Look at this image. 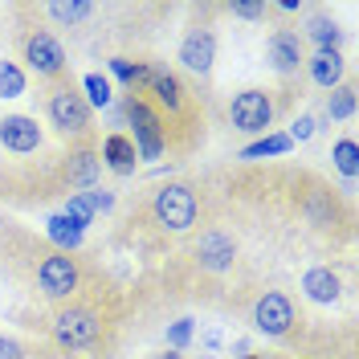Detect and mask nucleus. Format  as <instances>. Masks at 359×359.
Returning a JSON list of instances; mask_svg holds the SVG:
<instances>
[{
	"mask_svg": "<svg viewBox=\"0 0 359 359\" xmlns=\"http://www.w3.org/2000/svg\"><path fill=\"white\" fill-rule=\"evenodd\" d=\"M45 118L49 127L66 139H86L90 135V102L74 82H53L45 94Z\"/></svg>",
	"mask_w": 359,
	"mask_h": 359,
	"instance_id": "f257e3e1",
	"label": "nucleus"
},
{
	"mask_svg": "<svg viewBox=\"0 0 359 359\" xmlns=\"http://www.w3.org/2000/svg\"><path fill=\"white\" fill-rule=\"evenodd\" d=\"M102 335H107V323L90 306H62L53 314V343L62 351H90L102 343Z\"/></svg>",
	"mask_w": 359,
	"mask_h": 359,
	"instance_id": "f03ea898",
	"label": "nucleus"
},
{
	"mask_svg": "<svg viewBox=\"0 0 359 359\" xmlns=\"http://www.w3.org/2000/svg\"><path fill=\"white\" fill-rule=\"evenodd\" d=\"M123 114L131 118V143L139 159H159L163 156V147H168V127H163V118L159 111L147 102V98H139V94H127L123 98Z\"/></svg>",
	"mask_w": 359,
	"mask_h": 359,
	"instance_id": "7ed1b4c3",
	"label": "nucleus"
},
{
	"mask_svg": "<svg viewBox=\"0 0 359 359\" xmlns=\"http://www.w3.org/2000/svg\"><path fill=\"white\" fill-rule=\"evenodd\" d=\"M151 217L168 233H188L201 217V201H196V192L188 184H163L151 196Z\"/></svg>",
	"mask_w": 359,
	"mask_h": 359,
	"instance_id": "20e7f679",
	"label": "nucleus"
},
{
	"mask_svg": "<svg viewBox=\"0 0 359 359\" xmlns=\"http://www.w3.org/2000/svg\"><path fill=\"white\" fill-rule=\"evenodd\" d=\"M21 62L37 78H49V82H66V49L62 41L53 37V33H45V29H33V33H25L21 37Z\"/></svg>",
	"mask_w": 359,
	"mask_h": 359,
	"instance_id": "39448f33",
	"label": "nucleus"
},
{
	"mask_svg": "<svg viewBox=\"0 0 359 359\" xmlns=\"http://www.w3.org/2000/svg\"><path fill=\"white\" fill-rule=\"evenodd\" d=\"M253 331L266 339H286L298 323V311H294V298L286 290H266L257 302H253Z\"/></svg>",
	"mask_w": 359,
	"mask_h": 359,
	"instance_id": "423d86ee",
	"label": "nucleus"
},
{
	"mask_svg": "<svg viewBox=\"0 0 359 359\" xmlns=\"http://www.w3.org/2000/svg\"><path fill=\"white\" fill-rule=\"evenodd\" d=\"M82 286V269L78 262L69 257V253H45L41 266H37V290L45 298H53V302H62V298H74Z\"/></svg>",
	"mask_w": 359,
	"mask_h": 359,
	"instance_id": "0eeeda50",
	"label": "nucleus"
},
{
	"mask_svg": "<svg viewBox=\"0 0 359 359\" xmlns=\"http://www.w3.org/2000/svg\"><path fill=\"white\" fill-rule=\"evenodd\" d=\"M229 123H233V131L266 135V127L273 123V98L257 86L233 94V102H229Z\"/></svg>",
	"mask_w": 359,
	"mask_h": 359,
	"instance_id": "6e6552de",
	"label": "nucleus"
},
{
	"mask_svg": "<svg viewBox=\"0 0 359 359\" xmlns=\"http://www.w3.org/2000/svg\"><path fill=\"white\" fill-rule=\"evenodd\" d=\"M143 90H147L168 114H184L188 111V90H184V82H180L168 66H159V62H147V86Z\"/></svg>",
	"mask_w": 359,
	"mask_h": 359,
	"instance_id": "1a4fd4ad",
	"label": "nucleus"
},
{
	"mask_svg": "<svg viewBox=\"0 0 359 359\" xmlns=\"http://www.w3.org/2000/svg\"><path fill=\"white\" fill-rule=\"evenodd\" d=\"M196 266L208 269V273H224V269H233L237 262V241L224 233V229H208L201 233V241H196Z\"/></svg>",
	"mask_w": 359,
	"mask_h": 359,
	"instance_id": "9d476101",
	"label": "nucleus"
},
{
	"mask_svg": "<svg viewBox=\"0 0 359 359\" xmlns=\"http://www.w3.org/2000/svg\"><path fill=\"white\" fill-rule=\"evenodd\" d=\"M266 62L282 78H290V74H298V69L306 66V53H302V37L294 33V29H273L266 41Z\"/></svg>",
	"mask_w": 359,
	"mask_h": 359,
	"instance_id": "9b49d317",
	"label": "nucleus"
},
{
	"mask_svg": "<svg viewBox=\"0 0 359 359\" xmlns=\"http://www.w3.org/2000/svg\"><path fill=\"white\" fill-rule=\"evenodd\" d=\"M176 57L188 74H201L204 78V74L212 69V62H217V37H212V29H192V33H184Z\"/></svg>",
	"mask_w": 359,
	"mask_h": 359,
	"instance_id": "f8f14e48",
	"label": "nucleus"
},
{
	"mask_svg": "<svg viewBox=\"0 0 359 359\" xmlns=\"http://www.w3.org/2000/svg\"><path fill=\"white\" fill-rule=\"evenodd\" d=\"M0 147L13 151V156L37 151V147H41V127H37V118H29V114H4V118H0Z\"/></svg>",
	"mask_w": 359,
	"mask_h": 359,
	"instance_id": "ddd939ff",
	"label": "nucleus"
},
{
	"mask_svg": "<svg viewBox=\"0 0 359 359\" xmlns=\"http://www.w3.org/2000/svg\"><path fill=\"white\" fill-rule=\"evenodd\" d=\"M98 176H102V159H98V151L90 147V143H82V147H74L66 159V184L69 188H98Z\"/></svg>",
	"mask_w": 359,
	"mask_h": 359,
	"instance_id": "4468645a",
	"label": "nucleus"
},
{
	"mask_svg": "<svg viewBox=\"0 0 359 359\" xmlns=\"http://www.w3.org/2000/svg\"><path fill=\"white\" fill-rule=\"evenodd\" d=\"M98 159L111 168L114 176H135V168H139V151H135V143H131V135H123V131H114L102 139V151H98Z\"/></svg>",
	"mask_w": 359,
	"mask_h": 359,
	"instance_id": "2eb2a0df",
	"label": "nucleus"
},
{
	"mask_svg": "<svg viewBox=\"0 0 359 359\" xmlns=\"http://www.w3.org/2000/svg\"><path fill=\"white\" fill-rule=\"evenodd\" d=\"M302 294L318 306H331V302L343 298V282H339V273L331 266H314L302 273Z\"/></svg>",
	"mask_w": 359,
	"mask_h": 359,
	"instance_id": "dca6fc26",
	"label": "nucleus"
},
{
	"mask_svg": "<svg viewBox=\"0 0 359 359\" xmlns=\"http://www.w3.org/2000/svg\"><path fill=\"white\" fill-rule=\"evenodd\" d=\"M306 69H311V82L323 90H335L339 82H343V69H347V62H343V53L339 49H314L311 57H306Z\"/></svg>",
	"mask_w": 359,
	"mask_h": 359,
	"instance_id": "f3484780",
	"label": "nucleus"
},
{
	"mask_svg": "<svg viewBox=\"0 0 359 359\" xmlns=\"http://www.w3.org/2000/svg\"><path fill=\"white\" fill-rule=\"evenodd\" d=\"M45 233H49V241L57 245V253H74V249L82 245V237H86V229L74 224L66 212H53V217L45 221Z\"/></svg>",
	"mask_w": 359,
	"mask_h": 359,
	"instance_id": "a211bd4d",
	"label": "nucleus"
},
{
	"mask_svg": "<svg viewBox=\"0 0 359 359\" xmlns=\"http://www.w3.org/2000/svg\"><path fill=\"white\" fill-rule=\"evenodd\" d=\"M355 107H359V94L351 82H339L331 90V98H327V118L331 123H347V118H355Z\"/></svg>",
	"mask_w": 359,
	"mask_h": 359,
	"instance_id": "6ab92c4d",
	"label": "nucleus"
},
{
	"mask_svg": "<svg viewBox=\"0 0 359 359\" xmlns=\"http://www.w3.org/2000/svg\"><path fill=\"white\" fill-rule=\"evenodd\" d=\"M294 143H290V135L286 131H269L262 135L257 143H249V147H241V159H269V156H286Z\"/></svg>",
	"mask_w": 359,
	"mask_h": 359,
	"instance_id": "aec40b11",
	"label": "nucleus"
},
{
	"mask_svg": "<svg viewBox=\"0 0 359 359\" xmlns=\"http://www.w3.org/2000/svg\"><path fill=\"white\" fill-rule=\"evenodd\" d=\"M45 13L57 25H82L86 17H94V4L90 0H53V4H45Z\"/></svg>",
	"mask_w": 359,
	"mask_h": 359,
	"instance_id": "412c9836",
	"label": "nucleus"
},
{
	"mask_svg": "<svg viewBox=\"0 0 359 359\" xmlns=\"http://www.w3.org/2000/svg\"><path fill=\"white\" fill-rule=\"evenodd\" d=\"M25 90H29V78H25V69L17 62H8V57H0V98L8 102V98H21Z\"/></svg>",
	"mask_w": 359,
	"mask_h": 359,
	"instance_id": "4be33fe9",
	"label": "nucleus"
},
{
	"mask_svg": "<svg viewBox=\"0 0 359 359\" xmlns=\"http://www.w3.org/2000/svg\"><path fill=\"white\" fill-rule=\"evenodd\" d=\"M111 74L118 82H127V90H143L147 86V62H131V57H111Z\"/></svg>",
	"mask_w": 359,
	"mask_h": 359,
	"instance_id": "5701e85b",
	"label": "nucleus"
},
{
	"mask_svg": "<svg viewBox=\"0 0 359 359\" xmlns=\"http://www.w3.org/2000/svg\"><path fill=\"white\" fill-rule=\"evenodd\" d=\"M306 37H311L318 49H339V41H343V29H339L331 17H311V25H306Z\"/></svg>",
	"mask_w": 359,
	"mask_h": 359,
	"instance_id": "b1692460",
	"label": "nucleus"
},
{
	"mask_svg": "<svg viewBox=\"0 0 359 359\" xmlns=\"http://www.w3.org/2000/svg\"><path fill=\"white\" fill-rule=\"evenodd\" d=\"M331 159H335V168H339V176H343V180H355V172H359V147H355V139H351V135H343V139L335 143Z\"/></svg>",
	"mask_w": 359,
	"mask_h": 359,
	"instance_id": "393cba45",
	"label": "nucleus"
},
{
	"mask_svg": "<svg viewBox=\"0 0 359 359\" xmlns=\"http://www.w3.org/2000/svg\"><path fill=\"white\" fill-rule=\"evenodd\" d=\"M82 98H86L90 107H111V98H114L111 78H102V74H86V78H82Z\"/></svg>",
	"mask_w": 359,
	"mask_h": 359,
	"instance_id": "a878e982",
	"label": "nucleus"
},
{
	"mask_svg": "<svg viewBox=\"0 0 359 359\" xmlns=\"http://www.w3.org/2000/svg\"><path fill=\"white\" fill-rule=\"evenodd\" d=\"M62 212H66L74 224H82V229H90V224H94V217H98V212H94V204L86 201V192H74V196L66 201V208H62Z\"/></svg>",
	"mask_w": 359,
	"mask_h": 359,
	"instance_id": "bb28decb",
	"label": "nucleus"
},
{
	"mask_svg": "<svg viewBox=\"0 0 359 359\" xmlns=\"http://www.w3.org/2000/svg\"><path fill=\"white\" fill-rule=\"evenodd\" d=\"M192 331H196L192 318H176V323L168 327V351H184V347L192 343Z\"/></svg>",
	"mask_w": 359,
	"mask_h": 359,
	"instance_id": "cd10ccee",
	"label": "nucleus"
},
{
	"mask_svg": "<svg viewBox=\"0 0 359 359\" xmlns=\"http://www.w3.org/2000/svg\"><path fill=\"white\" fill-rule=\"evenodd\" d=\"M318 131V118H314V114H298V118H294L290 123V143H306V139H311V135Z\"/></svg>",
	"mask_w": 359,
	"mask_h": 359,
	"instance_id": "c85d7f7f",
	"label": "nucleus"
},
{
	"mask_svg": "<svg viewBox=\"0 0 359 359\" xmlns=\"http://www.w3.org/2000/svg\"><path fill=\"white\" fill-rule=\"evenodd\" d=\"M233 17H241V21H262V17H266V0H237V4H233Z\"/></svg>",
	"mask_w": 359,
	"mask_h": 359,
	"instance_id": "c756f323",
	"label": "nucleus"
},
{
	"mask_svg": "<svg viewBox=\"0 0 359 359\" xmlns=\"http://www.w3.org/2000/svg\"><path fill=\"white\" fill-rule=\"evenodd\" d=\"M86 201L94 204V212H111V208H114V192H111V188H90Z\"/></svg>",
	"mask_w": 359,
	"mask_h": 359,
	"instance_id": "7c9ffc66",
	"label": "nucleus"
},
{
	"mask_svg": "<svg viewBox=\"0 0 359 359\" xmlns=\"http://www.w3.org/2000/svg\"><path fill=\"white\" fill-rule=\"evenodd\" d=\"M0 359H25V347L17 343V339L0 335Z\"/></svg>",
	"mask_w": 359,
	"mask_h": 359,
	"instance_id": "2f4dec72",
	"label": "nucleus"
},
{
	"mask_svg": "<svg viewBox=\"0 0 359 359\" xmlns=\"http://www.w3.org/2000/svg\"><path fill=\"white\" fill-rule=\"evenodd\" d=\"M278 8H282V13H298V8H302V0H282Z\"/></svg>",
	"mask_w": 359,
	"mask_h": 359,
	"instance_id": "473e14b6",
	"label": "nucleus"
},
{
	"mask_svg": "<svg viewBox=\"0 0 359 359\" xmlns=\"http://www.w3.org/2000/svg\"><path fill=\"white\" fill-rule=\"evenodd\" d=\"M151 359H180V351H163V355H151Z\"/></svg>",
	"mask_w": 359,
	"mask_h": 359,
	"instance_id": "72a5a7b5",
	"label": "nucleus"
},
{
	"mask_svg": "<svg viewBox=\"0 0 359 359\" xmlns=\"http://www.w3.org/2000/svg\"><path fill=\"white\" fill-rule=\"evenodd\" d=\"M237 359H262V355H237Z\"/></svg>",
	"mask_w": 359,
	"mask_h": 359,
	"instance_id": "f704fd0d",
	"label": "nucleus"
},
{
	"mask_svg": "<svg viewBox=\"0 0 359 359\" xmlns=\"http://www.w3.org/2000/svg\"><path fill=\"white\" fill-rule=\"evenodd\" d=\"M201 359H212V355H201Z\"/></svg>",
	"mask_w": 359,
	"mask_h": 359,
	"instance_id": "c9c22d12",
	"label": "nucleus"
}]
</instances>
